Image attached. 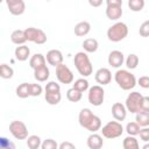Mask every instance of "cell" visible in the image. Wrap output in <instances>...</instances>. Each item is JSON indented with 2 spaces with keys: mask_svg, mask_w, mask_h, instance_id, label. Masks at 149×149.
I'll return each mask as SVG.
<instances>
[{
  "mask_svg": "<svg viewBox=\"0 0 149 149\" xmlns=\"http://www.w3.org/2000/svg\"><path fill=\"white\" fill-rule=\"evenodd\" d=\"M79 125L91 133H95L101 128V120L99 116L92 113L90 108H83L78 115Z\"/></svg>",
  "mask_w": 149,
  "mask_h": 149,
  "instance_id": "1",
  "label": "cell"
},
{
  "mask_svg": "<svg viewBox=\"0 0 149 149\" xmlns=\"http://www.w3.org/2000/svg\"><path fill=\"white\" fill-rule=\"evenodd\" d=\"M73 63H74V66H76L77 71L83 77H88V76L92 74V72H93L92 63H91V61H90V58H88L86 52H84V51L77 52L74 55Z\"/></svg>",
  "mask_w": 149,
  "mask_h": 149,
  "instance_id": "2",
  "label": "cell"
},
{
  "mask_svg": "<svg viewBox=\"0 0 149 149\" xmlns=\"http://www.w3.org/2000/svg\"><path fill=\"white\" fill-rule=\"evenodd\" d=\"M114 79L116 81V84L125 91H128V90H132L135 87L137 80L135 78V76L128 71V70H118L114 74Z\"/></svg>",
  "mask_w": 149,
  "mask_h": 149,
  "instance_id": "3",
  "label": "cell"
},
{
  "mask_svg": "<svg viewBox=\"0 0 149 149\" xmlns=\"http://www.w3.org/2000/svg\"><path fill=\"white\" fill-rule=\"evenodd\" d=\"M128 35V26L123 22H115L107 29V37L111 42H120Z\"/></svg>",
  "mask_w": 149,
  "mask_h": 149,
  "instance_id": "4",
  "label": "cell"
},
{
  "mask_svg": "<svg viewBox=\"0 0 149 149\" xmlns=\"http://www.w3.org/2000/svg\"><path fill=\"white\" fill-rule=\"evenodd\" d=\"M123 133V127L119 121H109L101 128V134L106 139H116Z\"/></svg>",
  "mask_w": 149,
  "mask_h": 149,
  "instance_id": "5",
  "label": "cell"
},
{
  "mask_svg": "<svg viewBox=\"0 0 149 149\" xmlns=\"http://www.w3.org/2000/svg\"><path fill=\"white\" fill-rule=\"evenodd\" d=\"M142 99H143V95L140 93V92H132L128 94L127 99H126V108L128 112L130 113H137L141 111V104H142Z\"/></svg>",
  "mask_w": 149,
  "mask_h": 149,
  "instance_id": "6",
  "label": "cell"
},
{
  "mask_svg": "<svg viewBox=\"0 0 149 149\" xmlns=\"http://www.w3.org/2000/svg\"><path fill=\"white\" fill-rule=\"evenodd\" d=\"M9 132L16 140H26L28 139V128L24 122L14 120L9 123Z\"/></svg>",
  "mask_w": 149,
  "mask_h": 149,
  "instance_id": "7",
  "label": "cell"
},
{
  "mask_svg": "<svg viewBox=\"0 0 149 149\" xmlns=\"http://www.w3.org/2000/svg\"><path fill=\"white\" fill-rule=\"evenodd\" d=\"M24 34L27 37V41L34 42L36 44H44L47 42V34L38 28H34V27H29L24 29Z\"/></svg>",
  "mask_w": 149,
  "mask_h": 149,
  "instance_id": "8",
  "label": "cell"
},
{
  "mask_svg": "<svg viewBox=\"0 0 149 149\" xmlns=\"http://www.w3.org/2000/svg\"><path fill=\"white\" fill-rule=\"evenodd\" d=\"M88 102L93 106H100L104 102L105 99V91L102 88V86L100 85H94L92 87L88 88Z\"/></svg>",
  "mask_w": 149,
  "mask_h": 149,
  "instance_id": "9",
  "label": "cell"
},
{
  "mask_svg": "<svg viewBox=\"0 0 149 149\" xmlns=\"http://www.w3.org/2000/svg\"><path fill=\"white\" fill-rule=\"evenodd\" d=\"M56 77L62 84H71L73 81V73L65 64H61L56 68Z\"/></svg>",
  "mask_w": 149,
  "mask_h": 149,
  "instance_id": "10",
  "label": "cell"
},
{
  "mask_svg": "<svg viewBox=\"0 0 149 149\" xmlns=\"http://www.w3.org/2000/svg\"><path fill=\"white\" fill-rule=\"evenodd\" d=\"M6 5L13 15H21L26 10V3L23 0H7Z\"/></svg>",
  "mask_w": 149,
  "mask_h": 149,
  "instance_id": "11",
  "label": "cell"
},
{
  "mask_svg": "<svg viewBox=\"0 0 149 149\" xmlns=\"http://www.w3.org/2000/svg\"><path fill=\"white\" fill-rule=\"evenodd\" d=\"M94 79H95V81L98 84L104 86V85H107V84L111 83L112 73H111V71L107 68H100V69L97 70V72L94 74Z\"/></svg>",
  "mask_w": 149,
  "mask_h": 149,
  "instance_id": "12",
  "label": "cell"
},
{
  "mask_svg": "<svg viewBox=\"0 0 149 149\" xmlns=\"http://www.w3.org/2000/svg\"><path fill=\"white\" fill-rule=\"evenodd\" d=\"M45 59L50 65L57 68L58 65L63 64V54L57 49H51L47 52Z\"/></svg>",
  "mask_w": 149,
  "mask_h": 149,
  "instance_id": "13",
  "label": "cell"
},
{
  "mask_svg": "<svg viewBox=\"0 0 149 149\" xmlns=\"http://www.w3.org/2000/svg\"><path fill=\"white\" fill-rule=\"evenodd\" d=\"M112 115L116 121H123L127 116V108L121 102H114L112 105Z\"/></svg>",
  "mask_w": 149,
  "mask_h": 149,
  "instance_id": "14",
  "label": "cell"
},
{
  "mask_svg": "<svg viewBox=\"0 0 149 149\" xmlns=\"http://www.w3.org/2000/svg\"><path fill=\"white\" fill-rule=\"evenodd\" d=\"M107 61H108V64L112 68H120L125 62V56H123V54L121 51L113 50V51L109 52Z\"/></svg>",
  "mask_w": 149,
  "mask_h": 149,
  "instance_id": "15",
  "label": "cell"
},
{
  "mask_svg": "<svg viewBox=\"0 0 149 149\" xmlns=\"http://www.w3.org/2000/svg\"><path fill=\"white\" fill-rule=\"evenodd\" d=\"M87 147L90 149H101L102 146H104V140L102 137L99 135V134H95V133H92L88 137H87Z\"/></svg>",
  "mask_w": 149,
  "mask_h": 149,
  "instance_id": "16",
  "label": "cell"
},
{
  "mask_svg": "<svg viewBox=\"0 0 149 149\" xmlns=\"http://www.w3.org/2000/svg\"><path fill=\"white\" fill-rule=\"evenodd\" d=\"M122 6H107L106 7V16L112 20L116 21L122 16Z\"/></svg>",
  "mask_w": 149,
  "mask_h": 149,
  "instance_id": "17",
  "label": "cell"
},
{
  "mask_svg": "<svg viewBox=\"0 0 149 149\" xmlns=\"http://www.w3.org/2000/svg\"><path fill=\"white\" fill-rule=\"evenodd\" d=\"M45 62H47V59H45V57L42 54H35V55H33L30 57L29 65H30L31 69L36 70V69H40V68L45 66Z\"/></svg>",
  "mask_w": 149,
  "mask_h": 149,
  "instance_id": "18",
  "label": "cell"
},
{
  "mask_svg": "<svg viewBox=\"0 0 149 149\" xmlns=\"http://www.w3.org/2000/svg\"><path fill=\"white\" fill-rule=\"evenodd\" d=\"M10 41L16 45H24V43L27 42V37H26L24 30H21V29L14 30L10 34Z\"/></svg>",
  "mask_w": 149,
  "mask_h": 149,
  "instance_id": "19",
  "label": "cell"
},
{
  "mask_svg": "<svg viewBox=\"0 0 149 149\" xmlns=\"http://www.w3.org/2000/svg\"><path fill=\"white\" fill-rule=\"evenodd\" d=\"M14 55H15V58L20 62H24L28 59L29 55H30V49L27 47V45H19L15 48V51H14Z\"/></svg>",
  "mask_w": 149,
  "mask_h": 149,
  "instance_id": "20",
  "label": "cell"
},
{
  "mask_svg": "<svg viewBox=\"0 0 149 149\" xmlns=\"http://www.w3.org/2000/svg\"><path fill=\"white\" fill-rule=\"evenodd\" d=\"M74 34L77 35V36H85V35H87L88 33H90V30H91V24H90V22H87V21H80V22H78L76 26H74Z\"/></svg>",
  "mask_w": 149,
  "mask_h": 149,
  "instance_id": "21",
  "label": "cell"
},
{
  "mask_svg": "<svg viewBox=\"0 0 149 149\" xmlns=\"http://www.w3.org/2000/svg\"><path fill=\"white\" fill-rule=\"evenodd\" d=\"M50 76V71L49 69L45 66L43 68H40V69H36L34 70V78L37 80V81H45Z\"/></svg>",
  "mask_w": 149,
  "mask_h": 149,
  "instance_id": "22",
  "label": "cell"
},
{
  "mask_svg": "<svg viewBox=\"0 0 149 149\" xmlns=\"http://www.w3.org/2000/svg\"><path fill=\"white\" fill-rule=\"evenodd\" d=\"M81 45L86 52H95L98 50L99 43L95 38H86V40H84Z\"/></svg>",
  "mask_w": 149,
  "mask_h": 149,
  "instance_id": "23",
  "label": "cell"
},
{
  "mask_svg": "<svg viewBox=\"0 0 149 149\" xmlns=\"http://www.w3.org/2000/svg\"><path fill=\"white\" fill-rule=\"evenodd\" d=\"M44 98L49 105H57L61 102L62 94H61V91L59 92H45Z\"/></svg>",
  "mask_w": 149,
  "mask_h": 149,
  "instance_id": "24",
  "label": "cell"
},
{
  "mask_svg": "<svg viewBox=\"0 0 149 149\" xmlns=\"http://www.w3.org/2000/svg\"><path fill=\"white\" fill-rule=\"evenodd\" d=\"M16 95L21 99L28 98L30 95V84L29 83H22L16 87Z\"/></svg>",
  "mask_w": 149,
  "mask_h": 149,
  "instance_id": "25",
  "label": "cell"
},
{
  "mask_svg": "<svg viewBox=\"0 0 149 149\" xmlns=\"http://www.w3.org/2000/svg\"><path fill=\"white\" fill-rule=\"evenodd\" d=\"M135 121L140 125V127H148L149 126V112L140 111L136 113Z\"/></svg>",
  "mask_w": 149,
  "mask_h": 149,
  "instance_id": "26",
  "label": "cell"
},
{
  "mask_svg": "<svg viewBox=\"0 0 149 149\" xmlns=\"http://www.w3.org/2000/svg\"><path fill=\"white\" fill-rule=\"evenodd\" d=\"M122 146H123V149H140L139 141L135 139V136H130V135L125 137Z\"/></svg>",
  "mask_w": 149,
  "mask_h": 149,
  "instance_id": "27",
  "label": "cell"
},
{
  "mask_svg": "<svg viewBox=\"0 0 149 149\" xmlns=\"http://www.w3.org/2000/svg\"><path fill=\"white\" fill-rule=\"evenodd\" d=\"M81 97H83V93L80 91L73 88V87H71L66 91V98L71 102H78L81 99Z\"/></svg>",
  "mask_w": 149,
  "mask_h": 149,
  "instance_id": "28",
  "label": "cell"
},
{
  "mask_svg": "<svg viewBox=\"0 0 149 149\" xmlns=\"http://www.w3.org/2000/svg\"><path fill=\"white\" fill-rule=\"evenodd\" d=\"M14 74V70L6 63H2L0 65V77L2 79H10Z\"/></svg>",
  "mask_w": 149,
  "mask_h": 149,
  "instance_id": "29",
  "label": "cell"
},
{
  "mask_svg": "<svg viewBox=\"0 0 149 149\" xmlns=\"http://www.w3.org/2000/svg\"><path fill=\"white\" fill-rule=\"evenodd\" d=\"M42 144V141H41V137L37 136V135H30L28 136L27 139V146L29 149H38Z\"/></svg>",
  "mask_w": 149,
  "mask_h": 149,
  "instance_id": "30",
  "label": "cell"
},
{
  "mask_svg": "<svg viewBox=\"0 0 149 149\" xmlns=\"http://www.w3.org/2000/svg\"><path fill=\"white\" fill-rule=\"evenodd\" d=\"M140 130H141V127H140V125L136 121L135 122H128L127 126H126V132L130 136L139 135L140 134Z\"/></svg>",
  "mask_w": 149,
  "mask_h": 149,
  "instance_id": "31",
  "label": "cell"
},
{
  "mask_svg": "<svg viewBox=\"0 0 149 149\" xmlns=\"http://www.w3.org/2000/svg\"><path fill=\"white\" fill-rule=\"evenodd\" d=\"M137 65H139V57H137V55L129 54L127 56V58H126V66L128 69H130V70H134V69L137 68Z\"/></svg>",
  "mask_w": 149,
  "mask_h": 149,
  "instance_id": "32",
  "label": "cell"
},
{
  "mask_svg": "<svg viewBox=\"0 0 149 149\" xmlns=\"http://www.w3.org/2000/svg\"><path fill=\"white\" fill-rule=\"evenodd\" d=\"M128 7L133 12H141L144 7V0H129Z\"/></svg>",
  "mask_w": 149,
  "mask_h": 149,
  "instance_id": "33",
  "label": "cell"
},
{
  "mask_svg": "<svg viewBox=\"0 0 149 149\" xmlns=\"http://www.w3.org/2000/svg\"><path fill=\"white\" fill-rule=\"evenodd\" d=\"M72 87L76 88V90H78V91H80L83 93V92H85L88 88V81L85 78H79V79H77L74 81V84H73Z\"/></svg>",
  "mask_w": 149,
  "mask_h": 149,
  "instance_id": "34",
  "label": "cell"
},
{
  "mask_svg": "<svg viewBox=\"0 0 149 149\" xmlns=\"http://www.w3.org/2000/svg\"><path fill=\"white\" fill-rule=\"evenodd\" d=\"M58 147L59 146L57 144V142L52 139H47L41 144V149H58Z\"/></svg>",
  "mask_w": 149,
  "mask_h": 149,
  "instance_id": "35",
  "label": "cell"
},
{
  "mask_svg": "<svg viewBox=\"0 0 149 149\" xmlns=\"http://www.w3.org/2000/svg\"><path fill=\"white\" fill-rule=\"evenodd\" d=\"M0 149H16V148L12 141H9L7 137L2 136V137H0Z\"/></svg>",
  "mask_w": 149,
  "mask_h": 149,
  "instance_id": "36",
  "label": "cell"
},
{
  "mask_svg": "<svg viewBox=\"0 0 149 149\" xmlns=\"http://www.w3.org/2000/svg\"><path fill=\"white\" fill-rule=\"evenodd\" d=\"M139 34L142 37H148L149 36V20H146L144 22L141 23L139 28Z\"/></svg>",
  "mask_w": 149,
  "mask_h": 149,
  "instance_id": "37",
  "label": "cell"
},
{
  "mask_svg": "<svg viewBox=\"0 0 149 149\" xmlns=\"http://www.w3.org/2000/svg\"><path fill=\"white\" fill-rule=\"evenodd\" d=\"M44 90H45V92H59L61 86L56 81H49V83H47Z\"/></svg>",
  "mask_w": 149,
  "mask_h": 149,
  "instance_id": "38",
  "label": "cell"
},
{
  "mask_svg": "<svg viewBox=\"0 0 149 149\" xmlns=\"http://www.w3.org/2000/svg\"><path fill=\"white\" fill-rule=\"evenodd\" d=\"M42 86L40 84H30V95L31 97H38L42 93Z\"/></svg>",
  "mask_w": 149,
  "mask_h": 149,
  "instance_id": "39",
  "label": "cell"
},
{
  "mask_svg": "<svg viewBox=\"0 0 149 149\" xmlns=\"http://www.w3.org/2000/svg\"><path fill=\"white\" fill-rule=\"evenodd\" d=\"M137 84L142 88H149V77L148 76H142L137 79Z\"/></svg>",
  "mask_w": 149,
  "mask_h": 149,
  "instance_id": "40",
  "label": "cell"
},
{
  "mask_svg": "<svg viewBox=\"0 0 149 149\" xmlns=\"http://www.w3.org/2000/svg\"><path fill=\"white\" fill-rule=\"evenodd\" d=\"M140 137H141V140L142 141H144V142H149V127H143L141 130H140Z\"/></svg>",
  "mask_w": 149,
  "mask_h": 149,
  "instance_id": "41",
  "label": "cell"
},
{
  "mask_svg": "<svg viewBox=\"0 0 149 149\" xmlns=\"http://www.w3.org/2000/svg\"><path fill=\"white\" fill-rule=\"evenodd\" d=\"M58 149H76V146L70 141H64L59 144Z\"/></svg>",
  "mask_w": 149,
  "mask_h": 149,
  "instance_id": "42",
  "label": "cell"
},
{
  "mask_svg": "<svg viewBox=\"0 0 149 149\" xmlns=\"http://www.w3.org/2000/svg\"><path fill=\"white\" fill-rule=\"evenodd\" d=\"M141 111L149 112V97H143L142 104H141Z\"/></svg>",
  "mask_w": 149,
  "mask_h": 149,
  "instance_id": "43",
  "label": "cell"
},
{
  "mask_svg": "<svg viewBox=\"0 0 149 149\" xmlns=\"http://www.w3.org/2000/svg\"><path fill=\"white\" fill-rule=\"evenodd\" d=\"M107 6H122V0H107Z\"/></svg>",
  "mask_w": 149,
  "mask_h": 149,
  "instance_id": "44",
  "label": "cell"
},
{
  "mask_svg": "<svg viewBox=\"0 0 149 149\" xmlns=\"http://www.w3.org/2000/svg\"><path fill=\"white\" fill-rule=\"evenodd\" d=\"M88 3H90L91 6H93V7H98V6H100V5L102 3V1H101V0H97V1H94V0H90Z\"/></svg>",
  "mask_w": 149,
  "mask_h": 149,
  "instance_id": "45",
  "label": "cell"
},
{
  "mask_svg": "<svg viewBox=\"0 0 149 149\" xmlns=\"http://www.w3.org/2000/svg\"><path fill=\"white\" fill-rule=\"evenodd\" d=\"M142 149H149V142H148V143H146V144L142 147Z\"/></svg>",
  "mask_w": 149,
  "mask_h": 149,
  "instance_id": "46",
  "label": "cell"
}]
</instances>
